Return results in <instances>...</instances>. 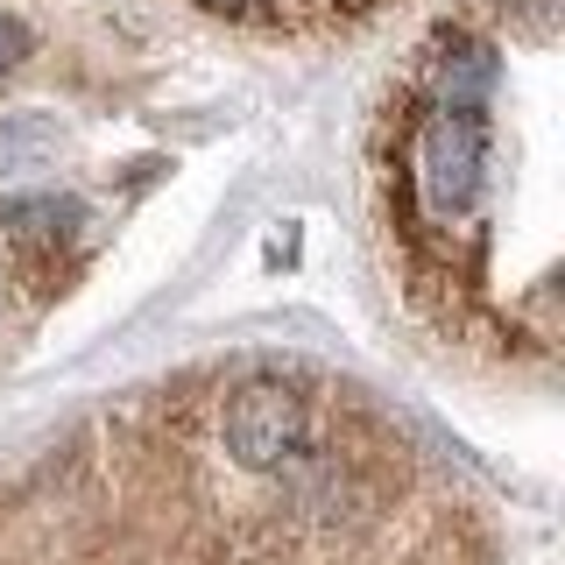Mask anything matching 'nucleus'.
Masks as SVG:
<instances>
[{
    "label": "nucleus",
    "instance_id": "f257e3e1",
    "mask_svg": "<svg viewBox=\"0 0 565 565\" xmlns=\"http://www.w3.org/2000/svg\"><path fill=\"white\" fill-rule=\"evenodd\" d=\"M0 565H502L488 494L367 382L241 353L0 467Z\"/></svg>",
    "mask_w": 565,
    "mask_h": 565
},
{
    "label": "nucleus",
    "instance_id": "f03ea898",
    "mask_svg": "<svg viewBox=\"0 0 565 565\" xmlns=\"http://www.w3.org/2000/svg\"><path fill=\"white\" fill-rule=\"evenodd\" d=\"M558 22L502 0L438 22L375 114V234L438 347L558 367Z\"/></svg>",
    "mask_w": 565,
    "mask_h": 565
},
{
    "label": "nucleus",
    "instance_id": "7ed1b4c3",
    "mask_svg": "<svg viewBox=\"0 0 565 565\" xmlns=\"http://www.w3.org/2000/svg\"><path fill=\"white\" fill-rule=\"evenodd\" d=\"M43 156H50V128H43V120H8V128H0V177L35 170Z\"/></svg>",
    "mask_w": 565,
    "mask_h": 565
},
{
    "label": "nucleus",
    "instance_id": "20e7f679",
    "mask_svg": "<svg viewBox=\"0 0 565 565\" xmlns=\"http://www.w3.org/2000/svg\"><path fill=\"white\" fill-rule=\"evenodd\" d=\"M22 57H29V29L14 22V14H0V78H8Z\"/></svg>",
    "mask_w": 565,
    "mask_h": 565
}]
</instances>
